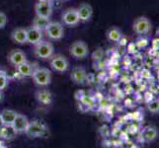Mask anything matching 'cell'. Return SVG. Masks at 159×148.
Returning a JSON list of instances; mask_svg holds the SVG:
<instances>
[{
    "mask_svg": "<svg viewBox=\"0 0 159 148\" xmlns=\"http://www.w3.org/2000/svg\"><path fill=\"white\" fill-rule=\"evenodd\" d=\"M31 77L33 78V81L37 86L46 87L50 85L52 82V72L45 67L36 68Z\"/></svg>",
    "mask_w": 159,
    "mask_h": 148,
    "instance_id": "1",
    "label": "cell"
},
{
    "mask_svg": "<svg viewBox=\"0 0 159 148\" xmlns=\"http://www.w3.org/2000/svg\"><path fill=\"white\" fill-rule=\"evenodd\" d=\"M35 56L42 59H48L53 56V46L50 42L41 41L35 45Z\"/></svg>",
    "mask_w": 159,
    "mask_h": 148,
    "instance_id": "2",
    "label": "cell"
},
{
    "mask_svg": "<svg viewBox=\"0 0 159 148\" xmlns=\"http://www.w3.org/2000/svg\"><path fill=\"white\" fill-rule=\"evenodd\" d=\"M133 30L139 36H145L151 31V22L145 16L136 18L133 24Z\"/></svg>",
    "mask_w": 159,
    "mask_h": 148,
    "instance_id": "3",
    "label": "cell"
},
{
    "mask_svg": "<svg viewBox=\"0 0 159 148\" xmlns=\"http://www.w3.org/2000/svg\"><path fill=\"white\" fill-rule=\"evenodd\" d=\"M47 36L51 40L58 41L61 40L64 36V29L63 26L58 23V22H50L45 30Z\"/></svg>",
    "mask_w": 159,
    "mask_h": 148,
    "instance_id": "4",
    "label": "cell"
},
{
    "mask_svg": "<svg viewBox=\"0 0 159 148\" xmlns=\"http://www.w3.org/2000/svg\"><path fill=\"white\" fill-rule=\"evenodd\" d=\"M70 54L75 58L82 59L89 54V47L83 41H76L70 47Z\"/></svg>",
    "mask_w": 159,
    "mask_h": 148,
    "instance_id": "5",
    "label": "cell"
},
{
    "mask_svg": "<svg viewBox=\"0 0 159 148\" xmlns=\"http://www.w3.org/2000/svg\"><path fill=\"white\" fill-rule=\"evenodd\" d=\"M50 65L54 71L62 73L68 69L69 62L65 56H61V54H56V56H52L51 57Z\"/></svg>",
    "mask_w": 159,
    "mask_h": 148,
    "instance_id": "6",
    "label": "cell"
},
{
    "mask_svg": "<svg viewBox=\"0 0 159 148\" xmlns=\"http://www.w3.org/2000/svg\"><path fill=\"white\" fill-rule=\"evenodd\" d=\"M46 131V125L43 124L40 120H33L30 122L28 128H27L25 133L29 136V137H40L43 136Z\"/></svg>",
    "mask_w": 159,
    "mask_h": 148,
    "instance_id": "7",
    "label": "cell"
},
{
    "mask_svg": "<svg viewBox=\"0 0 159 148\" xmlns=\"http://www.w3.org/2000/svg\"><path fill=\"white\" fill-rule=\"evenodd\" d=\"M52 4L51 0H39L35 5V12L38 16L50 18L52 14Z\"/></svg>",
    "mask_w": 159,
    "mask_h": 148,
    "instance_id": "8",
    "label": "cell"
},
{
    "mask_svg": "<svg viewBox=\"0 0 159 148\" xmlns=\"http://www.w3.org/2000/svg\"><path fill=\"white\" fill-rule=\"evenodd\" d=\"M61 19H62L63 24L69 27H74L80 22L78 14H77V10L75 8H70V9L65 10L62 14Z\"/></svg>",
    "mask_w": 159,
    "mask_h": 148,
    "instance_id": "9",
    "label": "cell"
},
{
    "mask_svg": "<svg viewBox=\"0 0 159 148\" xmlns=\"http://www.w3.org/2000/svg\"><path fill=\"white\" fill-rule=\"evenodd\" d=\"M7 59L15 67L18 66L21 63L27 61L26 54L24 53V52H22L21 49H12V51H10V52L7 56Z\"/></svg>",
    "mask_w": 159,
    "mask_h": 148,
    "instance_id": "10",
    "label": "cell"
},
{
    "mask_svg": "<svg viewBox=\"0 0 159 148\" xmlns=\"http://www.w3.org/2000/svg\"><path fill=\"white\" fill-rule=\"evenodd\" d=\"M29 123H30V120L28 119V118L24 116V114H18L12 123V127L17 133H25Z\"/></svg>",
    "mask_w": 159,
    "mask_h": 148,
    "instance_id": "11",
    "label": "cell"
},
{
    "mask_svg": "<svg viewBox=\"0 0 159 148\" xmlns=\"http://www.w3.org/2000/svg\"><path fill=\"white\" fill-rule=\"evenodd\" d=\"M70 78L75 84H83L87 78V72L85 68L81 66L74 67L71 71Z\"/></svg>",
    "mask_w": 159,
    "mask_h": 148,
    "instance_id": "12",
    "label": "cell"
},
{
    "mask_svg": "<svg viewBox=\"0 0 159 148\" xmlns=\"http://www.w3.org/2000/svg\"><path fill=\"white\" fill-rule=\"evenodd\" d=\"M76 10H77L79 20L82 22L89 21L93 15V8L90 4L87 3H82Z\"/></svg>",
    "mask_w": 159,
    "mask_h": 148,
    "instance_id": "13",
    "label": "cell"
},
{
    "mask_svg": "<svg viewBox=\"0 0 159 148\" xmlns=\"http://www.w3.org/2000/svg\"><path fill=\"white\" fill-rule=\"evenodd\" d=\"M43 40V31H40L34 27H30L27 29V43L32 45H37Z\"/></svg>",
    "mask_w": 159,
    "mask_h": 148,
    "instance_id": "14",
    "label": "cell"
},
{
    "mask_svg": "<svg viewBox=\"0 0 159 148\" xmlns=\"http://www.w3.org/2000/svg\"><path fill=\"white\" fill-rule=\"evenodd\" d=\"M158 130L153 125H148L142 129V138L144 139L146 143H150V142L155 141L158 137Z\"/></svg>",
    "mask_w": 159,
    "mask_h": 148,
    "instance_id": "15",
    "label": "cell"
},
{
    "mask_svg": "<svg viewBox=\"0 0 159 148\" xmlns=\"http://www.w3.org/2000/svg\"><path fill=\"white\" fill-rule=\"evenodd\" d=\"M11 40L19 45H24L27 43V29L17 28L11 33Z\"/></svg>",
    "mask_w": 159,
    "mask_h": 148,
    "instance_id": "16",
    "label": "cell"
},
{
    "mask_svg": "<svg viewBox=\"0 0 159 148\" xmlns=\"http://www.w3.org/2000/svg\"><path fill=\"white\" fill-rule=\"evenodd\" d=\"M36 98L41 104L50 105L52 102V94L48 89H40L36 92Z\"/></svg>",
    "mask_w": 159,
    "mask_h": 148,
    "instance_id": "17",
    "label": "cell"
},
{
    "mask_svg": "<svg viewBox=\"0 0 159 148\" xmlns=\"http://www.w3.org/2000/svg\"><path fill=\"white\" fill-rule=\"evenodd\" d=\"M16 135H17V132L12 125L4 124L0 128V138L4 140H12L16 137Z\"/></svg>",
    "mask_w": 159,
    "mask_h": 148,
    "instance_id": "18",
    "label": "cell"
},
{
    "mask_svg": "<svg viewBox=\"0 0 159 148\" xmlns=\"http://www.w3.org/2000/svg\"><path fill=\"white\" fill-rule=\"evenodd\" d=\"M17 114L18 113L16 111H14V110H9V109H5L0 113V116H1L3 123L6 125H12L14 119L17 117Z\"/></svg>",
    "mask_w": 159,
    "mask_h": 148,
    "instance_id": "19",
    "label": "cell"
},
{
    "mask_svg": "<svg viewBox=\"0 0 159 148\" xmlns=\"http://www.w3.org/2000/svg\"><path fill=\"white\" fill-rule=\"evenodd\" d=\"M16 69H17L19 74L24 76V77H30V76H32L33 72H34V70H35L34 65L31 64L28 61H25L23 63L19 64L18 66H16Z\"/></svg>",
    "mask_w": 159,
    "mask_h": 148,
    "instance_id": "20",
    "label": "cell"
},
{
    "mask_svg": "<svg viewBox=\"0 0 159 148\" xmlns=\"http://www.w3.org/2000/svg\"><path fill=\"white\" fill-rule=\"evenodd\" d=\"M50 18L48 17H43V16H38L36 15V17L33 20V27L40 31H45L47 26L50 23Z\"/></svg>",
    "mask_w": 159,
    "mask_h": 148,
    "instance_id": "21",
    "label": "cell"
},
{
    "mask_svg": "<svg viewBox=\"0 0 159 148\" xmlns=\"http://www.w3.org/2000/svg\"><path fill=\"white\" fill-rule=\"evenodd\" d=\"M122 32L120 29H118L117 27H112L107 31V39L110 42H114V43H118L122 40Z\"/></svg>",
    "mask_w": 159,
    "mask_h": 148,
    "instance_id": "22",
    "label": "cell"
},
{
    "mask_svg": "<svg viewBox=\"0 0 159 148\" xmlns=\"http://www.w3.org/2000/svg\"><path fill=\"white\" fill-rule=\"evenodd\" d=\"M147 110L152 114H159V100L157 99H153V100L149 101L146 105Z\"/></svg>",
    "mask_w": 159,
    "mask_h": 148,
    "instance_id": "23",
    "label": "cell"
},
{
    "mask_svg": "<svg viewBox=\"0 0 159 148\" xmlns=\"http://www.w3.org/2000/svg\"><path fill=\"white\" fill-rule=\"evenodd\" d=\"M8 85V77L5 71L0 70V91L4 90Z\"/></svg>",
    "mask_w": 159,
    "mask_h": 148,
    "instance_id": "24",
    "label": "cell"
},
{
    "mask_svg": "<svg viewBox=\"0 0 159 148\" xmlns=\"http://www.w3.org/2000/svg\"><path fill=\"white\" fill-rule=\"evenodd\" d=\"M7 21H8V19H7L6 14L2 12V11H0V29H3L4 27L6 26Z\"/></svg>",
    "mask_w": 159,
    "mask_h": 148,
    "instance_id": "25",
    "label": "cell"
},
{
    "mask_svg": "<svg viewBox=\"0 0 159 148\" xmlns=\"http://www.w3.org/2000/svg\"><path fill=\"white\" fill-rule=\"evenodd\" d=\"M147 45H148V41H147L146 39H144V38H140V39H139L135 43V46L138 47L139 48L145 47Z\"/></svg>",
    "mask_w": 159,
    "mask_h": 148,
    "instance_id": "26",
    "label": "cell"
},
{
    "mask_svg": "<svg viewBox=\"0 0 159 148\" xmlns=\"http://www.w3.org/2000/svg\"><path fill=\"white\" fill-rule=\"evenodd\" d=\"M152 46H153V48L154 49H158L159 48V39H156V40L153 41Z\"/></svg>",
    "mask_w": 159,
    "mask_h": 148,
    "instance_id": "27",
    "label": "cell"
},
{
    "mask_svg": "<svg viewBox=\"0 0 159 148\" xmlns=\"http://www.w3.org/2000/svg\"><path fill=\"white\" fill-rule=\"evenodd\" d=\"M1 147H4V141L2 138H0V148Z\"/></svg>",
    "mask_w": 159,
    "mask_h": 148,
    "instance_id": "28",
    "label": "cell"
},
{
    "mask_svg": "<svg viewBox=\"0 0 159 148\" xmlns=\"http://www.w3.org/2000/svg\"><path fill=\"white\" fill-rule=\"evenodd\" d=\"M2 125H4V123H3V120L1 119V116H0V128H1Z\"/></svg>",
    "mask_w": 159,
    "mask_h": 148,
    "instance_id": "29",
    "label": "cell"
},
{
    "mask_svg": "<svg viewBox=\"0 0 159 148\" xmlns=\"http://www.w3.org/2000/svg\"><path fill=\"white\" fill-rule=\"evenodd\" d=\"M1 98H2V94H1V91H0V100H1Z\"/></svg>",
    "mask_w": 159,
    "mask_h": 148,
    "instance_id": "30",
    "label": "cell"
},
{
    "mask_svg": "<svg viewBox=\"0 0 159 148\" xmlns=\"http://www.w3.org/2000/svg\"><path fill=\"white\" fill-rule=\"evenodd\" d=\"M158 100H159V98H158Z\"/></svg>",
    "mask_w": 159,
    "mask_h": 148,
    "instance_id": "31",
    "label": "cell"
}]
</instances>
